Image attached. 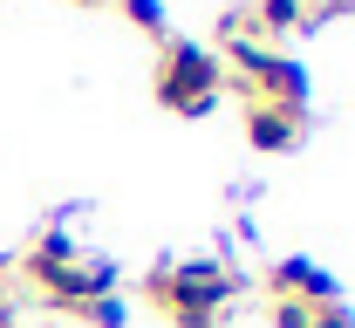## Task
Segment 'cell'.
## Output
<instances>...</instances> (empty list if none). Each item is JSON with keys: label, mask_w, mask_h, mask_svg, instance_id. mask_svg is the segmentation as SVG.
<instances>
[{"label": "cell", "mask_w": 355, "mask_h": 328, "mask_svg": "<svg viewBox=\"0 0 355 328\" xmlns=\"http://www.w3.org/2000/svg\"><path fill=\"white\" fill-rule=\"evenodd\" d=\"M42 294H48V308L76 315V308H89V301H110V294H116V267H110V260H69L62 274L42 281Z\"/></svg>", "instance_id": "cell-3"}, {"label": "cell", "mask_w": 355, "mask_h": 328, "mask_svg": "<svg viewBox=\"0 0 355 328\" xmlns=\"http://www.w3.org/2000/svg\"><path fill=\"white\" fill-rule=\"evenodd\" d=\"M123 14H130L150 42H171V14H164V0H123Z\"/></svg>", "instance_id": "cell-7"}, {"label": "cell", "mask_w": 355, "mask_h": 328, "mask_svg": "<svg viewBox=\"0 0 355 328\" xmlns=\"http://www.w3.org/2000/svg\"><path fill=\"white\" fill-rule=\"evenodd\" d=\"M225 96V69L212 48L198 42H164V55H157V103L164 110H178V116H212Z\"/></svg>", "instance_id": "cell-2"}, {"label": "cell", "mask_w": 355, "mask_h": 328, "mask_svg": "<svg viewBox=\"0 0 355 328\" xmlns=\"http://www.w3.org/2000/svg\"><path fill=\"white\" fill-rule=\"evenodd\" d=\"M232 294H239V267L225 260H164L150 274V301L178 328H225Z\"/></svg>", "instance_id": "cell-1"}, {"label": "cell", "mask_w": 355, "mask_h": 328, "mask_svg": "<svg viewBox=\"0 0 355 328\" xmlns=\"http://www.w3.org/2000/svg\"><path fill=\"white\" fill-rule=\"evenodd\" d=\"M76 322H89V328H123V301L110 294V301H89V308H76Z\"/></svg>", "instance_id": "cell-9"}, {"label": "cell", "mask_w": 355, "mask_h": 328, "mask_svg": "<svg viewBox=\"0 0 355 328\" xmlns=\"http://www.w3.org/2000/svg\"><path fill=\"white\" fill-rule=\"evenodd\" d=\"M266 328H314V308H308V301L273 294V301H266Z\"/></svg>", "instance_id": "cell-8"}, {"label": "cell", "mask_w": 355, "mask_h": 328, "mask_svg": "<svg viewBox=\"0 0 355 328\" xmlns=\"http://www.w3.org/2000/svg\"><path fill=\"white\" fill-rule=\"evenodd\" d=\"M301 110H273V103H246V137H253V150H294L301 144Z\"/></svg>", "instance_id": "cell-5"}, {"label": "cell", "mask_w": 355, "mask_h": 328, "mask_svg": "<svg viewBox=\"0 0 355 328\" xmlns=\"http://www.w3.org/2000/svg\"><path fill=\"white\" fill-rule=\"evenodd\" d=\"M76 7H96V0H76Z\"/></svg>", "instance_id": "cell-11"}, {"label": "cell", "mask_w": 355, "mask_h": 328, "mask_svg": "<svg viewBox=\"0 0 355 328\" xmlns=\"http://www.w3.org/2000/svg\"><path fill=\"white\" fill-rule=\"evenodd\" d=\"M253 28H260L266 48H280L287 35L314 28V0H253Z\"/></svg>", "instance_id": "cell-6"}, {"label": "cell", "mask_w": 355, "mask_h": 328, "mask_svg": "<svg viewBox=\"0 0 355 328\" xmlns=\"http://www.w3.org/2000/svg\"><path fill=\"white\" fill-rule=\"evenodd\" d=\"M314 328H355V315L342 301H328V308H314Z\"/></svg>", "instance_id": "cell-10"}, {"label": "cell", "mask_w": 355, "mask_h": 328, "mask_svg": "<svg viewBox=\"0 0 355 328\" xmlns=\"http://www.w3.org/2000/svg\"><path fill=\"white\" fill-rule=\"evenodd\" d=\"M266 287H273V294H287V301H308V308H328V301H335V274H321V267H314V260H301V253L273 260Z\"/></svg>", "instance_id": "cell-4"}]
</instances>
